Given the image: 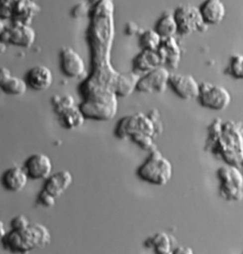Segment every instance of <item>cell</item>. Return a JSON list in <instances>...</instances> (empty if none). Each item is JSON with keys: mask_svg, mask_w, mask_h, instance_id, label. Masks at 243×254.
Listing matches in <instances>:
<instances>
[{"mask_svg": "<svg viewBox=\"0 0 243 254\" xmlns=\"http://www.w3.org/2000/svg\"><path fill=\"white\" fill-rule=\"evenodd\" d=\"M243 125L237 121H213L208 127L205 150L227 164L242 168L243 162Z\"/></svg>", "mask_w": 243, "mask_h": 254, "instance_id": "1", "label": "cell"}, {"mask_svg": "<svg viewBox=\"0 0 243 254\" xmlns=\"http://www.w3.org/2000/svg\"><path fill=\"white\" fill-rule=\"evenodd\" d=\"M115 135L121 140L130 139L142 150L150 152L158 148L155 139L160 134L149 114L137 113L120 120Z\"/></svg>", "mask_w": 243, "mask_h": 254, "instance_id": "2", "label": "cell"}, {"mask_svg": "<svg viewBox=\"0 0 243 254\" xmlns=\"http://www.w3.org/2000/svg\"><path fill=\"white\" fill-rule=\"evenodd\" d=\"M52 242V234L43 224H31L22 230H12L3 238L4 248L13 253L28 254L34 249L47 247Z\"/></svg>", "mask_w": 243, "mask_h": 254, "instance_id": "3", "label": "cell"}, {"mask_svg": "<svg viewBox=\"0 0 243 254\" xmlns=\"http://www.w3.org/2000/svg\"><path fill=\"white\" fill-rule=\"evenodd\" d=\"M171 162L159 149L149 152V157L137 170L139 178L146 183L165 186L173 177Z\"/></svg>", "mask_w": 243, "mask_h": 254, "instance_id": "4", "label": "cell"}, {"mask_svg": "<svg viewBox=\"0 0 243 254\" xmlns=\"http://www.w3.org/2000/svg\"><path fill=\"white\" fill-rule=\"evenodd\" d=\"M217 175L220 180V194L222 198L228 201H242L243 176L241 169L226 164L218 168Z\"/></svg>", "mask_w": 243, "mask_h": 254, "instance_id": "5", "label": "cell"}, {"mask_svg": "<svg viewBox=\"0 0 243 254\" xmlns=\"http://www.w3.org/2000/svg\"><path fill=\"white\" fill-rule=\"evenodd\" d=\"M173 16L178 26V34L188 36L196 32H205L209 26L203 22L198 6L180 4L175 8Z\"/></svg>", "mask_w": 243, "mask_h": 254, "instance_id": "6", "label": "cell"}, {"mask_svg": "<svg viewBox=\"0 0 243 254\" xmlns=\"http://www.w3.org/2000/svg\"><path fill=\"white\" fill-rule=\"evenodd\" d=\"M202 107L212 111H225L232 101L231 93L224 87L211 83H200L198 98Z\"/></svg>", "mask_w": 243, "mask_h": 254, "instance_id": "7", "label": "cell"}, {"mask_svg": "<svg viewBox=\"0 0 243 254\" xmlns=\"http://www.w3.org/2000/svg\"><path fill=\"white\" fill-rule=\"evenodd\" d=\"M170 73L162 65L139 76L136 90L144 93H162L168 87Z\"/></svg>", "mask_w": 243, "mask_h": 254, "instance_id": "8", "label": "cell"}, {"mask_svg": "<svg viewBox=\"0 0 243 254\" xmlns=\"http://www.w3.org/2000/svg\"><path fill=\"white\" fill-rule=\"evenodd\" d=\"M168 86L181 99L185 101L198 98L200 83L194 77L183 73H170Z\"/></svg>", "mask_w": 243, "mask_h": 254, "instance_id": "9", "label": "cell"}, {"mask_svg": "<svg viewBox=\"0 0 243 254\" xmlns=\"http://www.w3.org/2000/svg\"><path fill=\"white\" fill-rule=\"evenodd\" d=\"M60 65L64 74L69 78H80L86 73L84 60L72 47H63L61 50Z\"/></svg>", "mask_w": 243, "mask_h": 254, "instance_id": "10", "label": "cell"}, {"mask_svg": "<svg viewBox=\"0 0 243 254\" xmlns=\"http://www.w3.org/2000/svg\"><path fill=\"white\" fill-rule=\"evenodd\" d=\"M28 177L32 180H46L52 175L53 163L48 155L36 153L26 160L24 167Z\"/></svg>", "mask_w": 243, "mask_h": 254, "instance_id": "11", "label": "cell"}, {"mask_svg": "<svg viewBox=\"0 0 243 254\" xmlns=\"http://www.w3.org/2000/svg\"><path fill=\"white\" fill-rule=\"evenodd\" d=\"M25 81L28 87L40 92L51 88L54 83V75L50 68L46 65H34L28 70Z\"/></svg>", "mask_w": 243, "mask_h": 254, "instance_id": "12", "label": "cell"}, {"mask_svg": "<svg viewBox=\"0 0 243 254\" xmlns=\"http://www.w3.org/2000/svg\"><path fill=\"white\" fill-rule=\"evenodd\" d=\"M35 36L32 28L20 24L3 31L0 34V39L4 44L8 42L19 47H29L34 43Z\"/></svg>", "mask_w": 243, "mask_h": 254, "instance_id": "13", "label": "cell"}, {"mask_svg": "<svg viewBox=\"0 0 243 254\" xmlns=\"http://www.w3.org/2000/svg\"><path fill=\"white\" fill-rule=\"evenodd\" d=\"M162 65V59L157 50L142 49L133 60V72L141 76Z\"/></svg>", "mask_w": 243, "mask_h": 254, "instance_id": "14", "label": "cell"}, {"mask_svg": "<svg viewBox=\"0 0 243 254\" xmlns=\"http://www.w3.org/2000/svg\"><path fill=\"white\" fill-rule=\"evenodd\" d=\"M200 15L208 26L217 25L226 15V7L222 0H205L199 7Z\"/></svg>", "mask_w": 243, "mask_h": 254, "instance_id": "15", "label": "cell"}, {"mask_svg": "<svg viewBox=\"0 0 243 254\" xmlns=\"http://www.w3.org/2000/svg\"><path fill=\"white\" fill-rule=\"evenodd\" d=\"M0 88L6 94L14 96H23L28 88L25 79L13 76L6 67L0 68Z\"/></svg>", "mask_w": 243, "mask_h": 254, "instance_id": "16", "label": "cell"}, {"mask_svg": "<svg viewBox=\"0 0 243 254\" xmlns=\"http://www.w3.org/2000/svg\"><path fill=\"white\" fill-rule=\"evenodd\" d=\"M29 179L24 168L14 166L8 169L3 174L1 184L8 191L19 192L26 188Z\"/></svg>", "mask_w": 243, "mask_h": 254, "instance_id": "17", "label": "cell"}, {"mask_svg": "<svg viewBox=\"0 0 243 254\" xmlns=\"http://www.w3.org/2000/svg\"><path fill=\"white\" fill-rule=\"evenodd\" d=\"M157 52L162 59V65L167 64L172 69L178 66L181 59V50L175 37L162 39Z\"/></svg>", "mask_w": 243, "mask_h": 254, "instance_id": "18", "label": "cell"}, {"mask_svg": "<svg viewBox=\"0 0 243 254\" xmlns=\"http://www.w3.org/2000/svg\"><path fill=\"white\" fill-rule=\"evenodd\" d=\"M73 180V175L69 170H61L46 179L44 189L55 197H60L70 188Z\"/></svg>", "mask_w": 243, "mask_h": 254, "instance_id": "19", "label": "cell"}, {"mask_svg": "<svg viewBox=\"0 0 243 254\" xmlns=\"http://www.w3.org/2000/svg\"><path fill=\"white\" fill-rule=\"evenodd\" d=\"M173 237L166 232H159L145 241V247L158 254H173Z\"/></svg>", "mask_w": 243, "mask_h": 254, "instance_id": "20", "label": "cell"}, {"mask_svg": "<svg viewBox=\"0 0 243 254\" xmlns=\"http://www.w3.org/2000/svg\"><path fill=\"white\" fill-rule=\"evenodd\" d=\"M58 116L61 124L67 130H75L81 127L86 120L80 108L75 105L61 111Z\"/></svg>", "mask_w": 243, "mask_h": 254, "instance_id": "21", "label": "cell"}, {"mask_svg": "<svg viewBox=\"0 0 243 254\" xmlns=\"http://www.w3.org/2000/svg\"><path fill=\"white\" fill-rule=\"evenodd\" d=\"M154 30L162 39L175 37L178 34V26L173 12H164L156 23Z\"/></svg>", "mask_w": 243, "mask_h": 254, "instance_id": "22", "label": "cell"}, {"mask_svg": "<svg viewBox=\"0 0 243 254\" xmlns=\"http://www.w3.org/2000/svg\"><path fill=\"white\" fill-rule=\"evenodd\" d=\"M139 78V75L134 72L119 76L114 84V92L116 96L121 98L130 96L136 90V82Z\"/></svg>", "mask_w": 243, "mask_h": 254, "instance_id": "23", "label": "cell"}, {"mask_svg": "<svg viewBox=\"0 0 243 254\" xmlns=\"http://www.w3.org/2000/svg\"><path fill=\"white\" fill-rule=\"evenodd\" d=\"M162 38L154 29H146L139 34V45L142 49L157 51Z\"/></svg>", "mask_w": 243, "mask_h": 254, "instance_id": "24", "label": "cell"}, {"mask_svg": "<svg viewBox=\"0 0 243 254\" xmlns=\"http://www.w3.org/2000/svg\"><path fill=\"white\" fill-rule=\"evenodd\" d=\"M227 73L236 80L243 78V56L241 54H234L230 58L227 67Z\"/></svg>", "mask_w": 243, "mask_h": 254, "instance_id": "25", "label": "cell"}, {"mask_svg": "<svg viewBox=\"0 0 243 254\" xmlns=\"http://www.w3.org/2000/svg\"><path fill=\"white\" fill-rule=\"evenodd\" d=\"M52 103H53L56 113L59 114L61 111L66 108L75 106V101L73 96L71 95L67 94L64 95V96L57 95L52 98Z\"/></svg>", "mask_w": 243, "mask_h": 254, "instance_id": "26", "label": "cell"}, {"mask_svg": "<svg viewBox=\"0 0 243 254\" xmlns=\"http://www.w3.org/2000/svg\"><path fill=\"white\" fill-rule=\"evenodd\" d=\"M56 199L57 197L50 194L47 190L43 189L39 192L37 201L39 204L44 207L51 208L55 206Z\"/></svg>", "mask_w": 243, "mask_h": 254, "instance_id": "27", "label": "cell"}, {"mask_svg": "<svg viewBox=\"0 0 243 254\" xmlns=\"http://www.w3.org/2000/svg\"><path fill=\"white\" fill-rule=\"evenodd\" d=\"M30 225V221L24 214H19L11 221V227L14 230H22Z\"/></svg>", "mask_w": 243, "mask_h": 254, "instance_id": "28", "label": "cell"}, {"mask_svg": "<svg viewBox=\"0 0 243 254\" xmlns=\"http://www.w3.org/2000/svg\"><path fill=\"white\" fill-rule=\"evenodd\" d=\"M173 254H193V249L189 247H184V246H179L176 248L173 249Z\"/></svg>", "mask_w": 243, "mask_h": 254, "instance_id": "29", "label": "cell"}, {"mask_svg": "<svg viewBox=\"0 0 243 254\" xmlns=\"http://www.w3.org/2000/svg\"><path fill=\"white\" fill-rule=\"evenodd\" d=\"M126 31H129L127 34H130V35H133V34L140 32V29H139V26L134 22L128 23L127 27H126ZM139 34H140V33H139Z\"/></svg>", "mask_w": 243, "mask_h": 254, "instance_id": "30", "label": "cell"}, {"mask_svg": "<svg viewBox=\"0 0 243 254\" xmlns=\"http://www.w3.org/2000/svg\"><path fill=\"white\" fill-rule=\"evenodd\" d=\"M6 234V232L4 223L1 222V221H0V243H1L3 238L5 237Z\"/></svg>", "mask_w": 243, "mask_h": 254, "instance_id": "31", "label": "cell"}, {"mask_svg": "<svg viewBox=\"0 0 243 254\" xmlns=\"http://www.w3.org/2000/svg\"><path fill=\"white\" fill-rule=\"evenodd\" d=\"M4 46H5V44H4V42L0 39V54L2 53V52H4V48H5Z\"/></svg>", "mask_w": 243, "mask_h": 254, "instance_id": "32", "label": "cell"}]
</instances>
